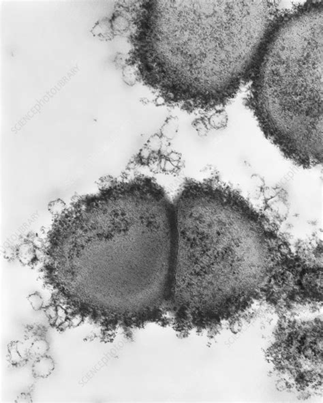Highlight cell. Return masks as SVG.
<instances>
[{
    "label": "cell",
    "mask_w": 323,
    "mask_h": 403,
    "mask_svg": "<svg viewBox=\"0 0 323 403\" xmlns=\"http://www.w3.org/2000/svg\"><path fill=\"white\" fill-rule=\"evenodd\" d=\"M155 84L166 103L212 109L249 79L280 12L270 1H156Z\"/></svg>",
    "instance_id": "1"
},
{
    "label": "cell",
    "mask_w": 323,
    "mask_h": 403,
    "mask_svg": "<svg viewBox=\"0 0 323 403\" xmlns=\"http://www.w3.org/2000/svg\"><path fill=\"white\" fill-rule=\"evenodd\" d=\"M249 77L265 136L302 168L323 162V1L279 16Z\"/></svg>",
    "instance_id": "2"
},
{
    "label": "cell",
    "mask_w": 323,
    "mask_h": 403,
    "mask_svg": "<svg viewBox=\"0 0 323 403\" xmlns=\"http://www.w3.org/2000/svg\"><path fill=\"white\" fill-rule=\"evenodd\" d=\"M8 353L10 363L15 367H23L30 358L29 347L18 340L11 342L8 345Z\"/></svg>",
    "instance_id": "3"
},
{
    "label": "cell",
    "mask_w": 323,
    "mask_h": 403,
    "mask_svg": "<svg viewBox=\"0 0 323 403\" xmlns=\"http://www.w3.org/2000/svg\"><path fill=\"white\" fill-rule=\"evenodd\" d=\"M55 369V362L53 359L49 355L36 358L32 365V375L35 378L45 379L53 373Z\"/></svg>",
    "instance_id": "4"
},
{
    "label": "cell",
    "mask_w": 323,
    "mask_h": 403,
    "mask_svg": "<svg viewBox=\"0 0 323 403\" xmlns=\"http://www.w3.org/2000/svg\"><path fill=\"white\" fill-rule=\"evenodd\" d=\"M91 33L94 36L103 40L112 38L115 32L113 31L111 20L104 18L96 23L91 30Z\"/></svg>",
    "instance_id": "5"
},
{
    "label": "cell",
    "mask_w": 323,
    "mask_h": 403,
    "mask_svg": "<svg viewBox=\"0 0 323 403\" xmlns=\"http://www.w3.org/2000/svg\"><path fill=\"white\" fill-rule=\"evenodd\" d=\"M50 350L48 342L44 338H38L34 340L29 347V353L31 358H38L39 357L47 355Z\"/></svg>",
    "instance_id": "6"
},
{
    "label": "cell",
    "mask_w": 323,
    "mask_h": 403,
    "mask_svg": "<svg viewBox=\"0 0 323 403\" xmlns=\"http://www.w3.org/2000/svg\"><path fill=\"white\" fill-rule=\"evenodd\" d=\"M111 21L115 33H124L130 28L129 18L123 13H116Z\"/></svg>",
    "instance_id": "7"
},
{
    "label": "cell",
    "mask_w": 323,
    "mask_h": 403,
    "mask_svg": "<svg viewBox=\"0 0 323 403\" xmlns=\"http://www.w3.org/2000/svg\"><path fill=\"white\" fill-rule=\"evenodd\" d=\"M47 333L45 327L39 324H30L26 326L25 329V337L27 340L38 339L44 338Z\"/></svg>",
    "instance_id": "8"
},
{
    "label": "cell",
    "mask_w": 323,
    "mask_h": 403,
    "mask_svg": "<svg viewBox=\"0 0 323 403\" xmlns=\"http://www.w3.org/2000/svg\"><path fill=\"white\" fill-rule=\"evenodd\" d=\"M123 80L127 85L133 86L136 84L138 78V71L134 64H127L123 68Z\"/></svg>",
    "instance_id": "9"
},
{
    "label": "cell",
    "mask_w": 323,
    "mask_h": 403,
    "mask_svg": "<svg viewBox=\"0 0 323 403\" xmlns=\"http://www.w3.org/2000/svg\"><path fill=\"white\" fill-rule=\"evenodd\" d=\"M226 113L222 110L216 111L209 118L210 123L215 126H222L227 123Z\"/></svg>",
    "instance_id": "10"
},
{
    "label": "cell",
    "mask_w": 323,
    "mask_h": 403,
    "mask_svg": "<svg viewBox=\"0 0 323 403\" xmlns=\"http://www.w3.org/2000/svg\"><path fill=\"white\" fill-rule=\"evenodd\" d=\"M28 300L34 311H38L43 306V299L38 293H34L28 297Z\"/></svg>",
    "instance_id": "11"
},
{
    "label": "cell",
    "mask_w": 323,
    "mask_h": 403,
    "mask_svg": "<svg viewBox=\"0 0 323 403\" xmlns=\"http://www.w3.org/2000/svg\"><path fill=\"white\" fill-rule=\"evenodd\" d=\"M45 313L51 323H56L57 318H58L57 308L52 305L48 306V307L46 308Z\"/></svg>",
    "instance_id": "12"
},
{
    "label": "cell",
    "mask_w": 323,
    "mask_h": 403,
    "mask_svg": "<svg viewBox=\"0 0 323 403\" xmlns=\"http://www.w3.org/2000/svg\"><path fill=\"white\" fill-rule=\"evenodd\" d=\"M15 403H32L31 395L27 393H22L18 396Z\"/></svg>",
    "instance_id": "13"
},
{
    "label": "cell",
    "mask_w": 323,
    "mask_h": 403,
    "mask_svg": "<svg viewBox=\"0 0 323 403\" xmlns=\"http://www.w3.org/2000/svg\"><path fill=\"white\" fill-rule=\"evenodd\" d=\"M155 103L157 105H163L167 104L165 98L162 97V96H160V95H158L157 98H155Z\"/></svg>",
    "instance_id": "14"
}]
</instances>
